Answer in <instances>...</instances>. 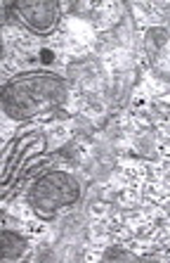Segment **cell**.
Wrapping results in <instances>:
<instances>
[{
	"label": "cell",
	"instance_id": "cell-3",
	"mask_svg": "<svg viewBox=\"0 0 170 263\" xmlns=\"http://www.w3.org/2000/svg\"><path fill=\"white\" fill-rule=\"evenodd\" d=\"M17 14L22 17L24 24H29L38 33H48L57 26L59 19V5L48 3V0H38V3H17L14 5Z\"/></svg>",
	"mask_w": 170,
	"mask_h": 263
},
{
	"label": "cell",
	"instance_id": "cell-4",
	"mask_svg": "<svg viewBox=\"0 0 170 263\" xmlns=\"http://www.w3.org/2000/svg\"><path fill=\"white\" fill-rule=\"evenodd\" d=\"M22 251H24V239L19 237V235L10 233V230H5L3 233V258L12 261V258L22 256Z\"/></svg>",
	"mask_w": 170,
	"mask_h": 263
},
{
	"label": "cell",
	"instance_id": "cell-5",
	"mask_svg": "<svg viewBox=\"0 0 170 263\" xmlns=\"http://www.w3.org/2000/svg\"><path fill=\"white\" fill-rule=\"evenodd\" d=\"M149 41H146V48H149V55L156 57L161 50L168 45V33H165V29H152L149 31Z\"/></svg>",
	"mask_w": 170,
	"mask_h": 263
},
{
	"label": "cell",
	"instance_id": "cell-1",
	"mask_svg": "<svg viewBox=\"0 0 170 263\" xmlns=\"http://www.w3.org/2000/svg\"><path fill=\"white\" fill-rule=\"evenodd\" d=\"M67 88L55 73H22L5 86L3 104L14 119H31L48 114L64 102Z\"/></svg>",
	"mask_w": 170,
	"mask_h": 263
},
{
	"label": "cell",
	"instance_id": "cell-2",
	"mask_svg": "<svg viewBox=\"0 0 170 263\" xmlns=\"http://www.w3.org/2000/svg\"><path fill=\"white\" fill-rule=\"evenodd\" d=\"M78 199V183L67 171H52L42 176L31 190V206L40 216H55L57 209L71 206Z\"/></svg>",
	"mask_w": 170,
	"mask_h": 263
}]
</instances>
